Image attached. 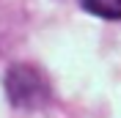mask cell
Here are the masks:
<instances>
[{"instance_id": "cell-1", "label": "cell", "mask_w": 121, "mask_h": 118, "mask_svg": "<svg viewBox=\"0 0 121 118\" xmlns=\"http://www.w3.org/2000/svg\"><path fill=\"white\" fill-rule=\"evenodd\" d=\"M6 91L17 107H39L47 102V80L33 66H14L6 74Z\"/></svg>"}, {"instance_id": "cell-2", "label": "cell", "mask_w": 121, "mask_h": 118, "mask_svg": "<svg viewBox=\"0 0 121 118\" xmlns=\"http://www.w3.org/2000/svg\"><path fill=\"white\" fill-rule=\"evenodd\" d=\"M85 11L105 19H121V0H80Z\"/></svg>"}]
</instances>
